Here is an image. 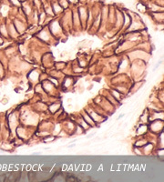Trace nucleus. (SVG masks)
Instances as JSON below:
<instances>
[{"instance_id":"1","label":"nucleus","mask_w":164,"mask_h":182,"mask_svg":"<svg viewBox=\"0 0 164 182\" xmlns=\"http://www.w3.org/2000/svg\"><path fill=\"white\" fill-rule=\"evenodd\" d=\"M137 8L139 9V10H140L141 12H144L145 10H146V7L145 5H143V4L142 3H140L138 5H137Z\"/></svg>"},{"instance_id":"2","label":"nucleus","mask_w":164,"mask_h":182,"mask_svg":"<svg viewBox=\"0 0 164 182\" xmlns=\"http://www.w3.org/2000/svg\"><path fill=\"white\" fill-rule=\"evenodd\" d=\"M67 108H69V109H71V108H72V105H71V104H68V106H67Z\"/></svg>"}]
</instances>
